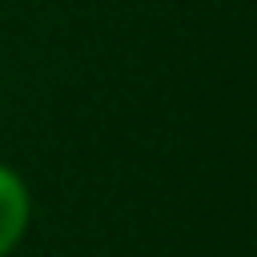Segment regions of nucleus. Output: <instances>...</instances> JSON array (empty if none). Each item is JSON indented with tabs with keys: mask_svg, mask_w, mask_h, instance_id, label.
Returning <instances> with one entry per match:
<instances>
[{
	"mask_svg": "<svg viewBox=\"0 0 257 257\" xmlns=\"http://www.w3.org/2000/svg\"><path fill=\"white\" fill-rule=\"evenodd\" d=\"M32 213H36V205H32L28 181L12 165L0 161V257H12L24 245V237L32 229Z\"/></svg>",
	"mask_w": 257,
	"mask_h": 257,
	"instance_id": "nucleus-1",
	"label": "nucleus"
}]
</instances>
